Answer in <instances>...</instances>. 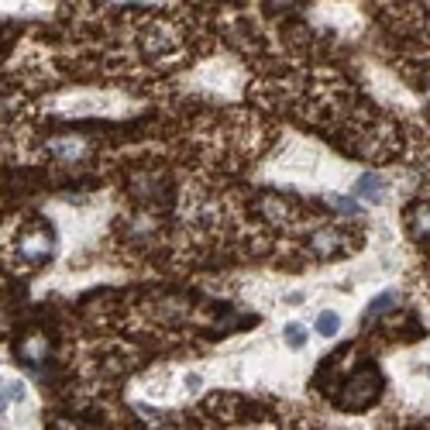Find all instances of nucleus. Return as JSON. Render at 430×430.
I'll return each instance as SVG.
<instances>
[{"label":"nucleus","instance_id":"obj_1","mask_svg":"<svg viewBox=\"0 0 430 430\" xmlns=\"http://www.w3.org/2000/svg\"><path fill=\"white\" fill-rule=\"evenodd\" d=\"M382 392V375L375 369V362H362L352 372V379L344 382V389L337 392V406L344 410H369L372 403L379 399Z\"/></svg>","mask_w":430,"mask_h":430},{"label":"nucleus","instance_id":"obj_2","mask_svg":"<svg viewBox=\"0 0 430 430\" xmlns=\"http://www.w3.org/2000/svg\"><path fill=\"white\" fill-rule=\"evenodd\" d=\"M52 252H56V237L48 227H35L18 241V258L24 265H41L45 258H52Z\"/></svg>","mask_w":430,"mask_h":430},{"label":"nucleus","instance_id":"obj_3","mask_svg":"<svg viewBox=\"0 0 430 430\" xmlns=\"http://www.w3.org/2000/svg\"><path fill=\"white\" fill-rule=\"evenodd\" d=\"M310 252L313 258H337L348 252V235L337 227H320L310 235Z\"/></svg>","mask_w":430,"mask_h":430},{"label":"nucleus","instance_id":"obj_4","mask_svg":"<svg viewBox=\"0 0 430 430\" xmlns=\"http://www.w3.org/2000/svg\"><path fill=\"white\" fill-rule=\"evenodd\" d=\"M141 45H145V52L148 56H155V59H162V56H169L173 48L179 45V35L169 28V24H162V21H155V24H148L145 28V35H141Z\"/></svg>","mask_w":430,"mask_h":430},{"label":"nucleus","instance_id":"obj_5","mask_svg":"<svg viewBox=\"0 0 430 430\" xmlns=\"http://www.w3.org/2000/svg\"><path fill=\"white\" fill-rule=\"evenodd\" d=\"M45 152H48L52 158H66V162H73V158H83L86 141H83V138H73V135H62V138L45 141Z\"/></svg>","mask_w":430,"mask_h":430},{"label":"nucleus","instance_id":"obj_6","mask_svg":"<svg viewBox=\"0 0 430 430\" xmlns=\"http://www.w3.org/2000/svg\"><path fill=\"white\" fill-rule=\"evenodd\" d=\"M386 193H389V183L382 176H372V173H365V176L354 183V196H362V200H369V203H382L386 200Z\"/></svg>","mask_w":430,"mask_h":430},{"label":"nucleus","instance_id":"obj_7","mask_svg":"<svg viewBox=\"0 0 430 430\" xmlns=\"http://www.w3.org/2000/svg\"><path fill=\"white\" fill-rule=\"evenodd\" d=\"M406 227L413 237H430V203H413L406 210Z\"/></svg>","mask_w":430,"mask_h":430},{"label":"nucleus","instance_id":"obj_8","mask_svg":"<svg viewBox=\"0 0 430 430\" xmlns=\"http://www.w3.org/2000/svg\"><path fill=\"white\" fill-rule=\"evenodd\" d=\"M313 331L320 334V337H337V331H341V313L337 310H320L317 313Z\"/></svg>","mask_w":430,"mask_h":430},{"label":"nucleus","instance_id":"obj_9","mask_svg":"<svg viewBox=\"0 0 430 430\" xmlns=\"http://www.w3.org/2000/svg\"><path fill=\"white\" fill-rule=\"evenodd\" d=\"M396 303H399V293H396V290H386V293L379 296V300H372V303H369V310H365V320H372V317H382V313L392 310Z\"/></svg>","mask_w":430,"mask_h":430},{"label":"nucleus","instance_id":"obj_10","mask_svg":"<svg viewBox=\"0 0 430 430\" xmlns=\"http://www.w3.org/2000/svg\"><path fill=\"white\" fill-rule=\"evenodd\" d=\"M282 341H286L293 352L307 348V327H303V324H296V320H293V324H286V327H282Z\"/></svg>","mask_w":430,"mask_h":430},{"label":"nucleus","instance_id":"obj_11","mask_svg":"<svg viewBox=\"0 0 430 430\" xmlns=\"http://www.w3.org/2000/svg\"><path fill=\"white\" fill-rule=\"evenodd\" d=\"M331 203L337 207V214H348V217L358 214V203H354V200H348V196H331Z\"/></svg>","mask_w":430,"mask_h":430},{"label":"nucleus","instance_id":"obj_12","mask_svg":"<svg viewBox=\"0 0 430 430\" xmlns=\"http://www.w3.org/2000/svg\"><path fill=\"white\" fill-rule=\"evenodd\" d=\"M200 386H203V379H200V375H190V379H186V389H190V392H200Z\"/></svg>","mask_w":430,"mask_h":430},{"label":"nucleus","instance_id":"obj_13","mask_svg":"<svg viewBox=\"0 0 430 430\" xmlns=\"http://www.w3.org/2000/svg\"><path fill=\"white\" fill-rule=\"evenodd\" d=\"M7 403H11V396H7V386H4V379H0V413H4Z\"/></svg>","mask_w":430,"mask_h":430},{"label":"nucleus","instance_id":"obj_14","mask_svg":"<svg viewBox=\"0 0 430 430\" xmlns=\"http://www.w3.org/2000/svg\"><path fill=\"white\" fill-rule=\"evenodd\" d=\"M275 7H286V4H293V0H272Z\"/></svg>","mask_w":430,"mask_h":430},{"label":"nucleus","instance_id":"obj_15","mask_svg":"<svg viewBox=\"0 0 430 430\" xmlns=\"http://www.w3.org/2000/svg\"><path fill=\"white\" fill-rule=\"evenodd\" d=\"M424 372H427V379H430V365H427V369H424Z\"/></svg>","mask_w":430,"mask_h":430}]
</instances>
